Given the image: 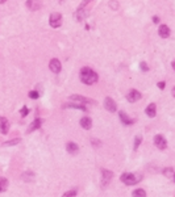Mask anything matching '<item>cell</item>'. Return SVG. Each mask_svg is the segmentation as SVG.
<instances>
[{
  "label": "cell",
  "instance_id": "obj_1",
  "mask_svg": "<svg viewBox=\"0 0 175 197\" xmlns=\"http://www.w3.org/2000/svg\"><path fill=\"white\" fill-rule=\"evenodd\" d=\"M97 79H99L97 78V74L93 71V70H91V68L84 67L80 70V80H82L84 84L92 85L97 82Z\"/></svg>",
  "mask_w": 175,
  "mask_h": 197
},
{
  "label": "cell",
  "instance_id": "obj_2",
  "mask_svg": "<svg viewBox=\"0 0 175 197\" xmlns=\"http://www.w3.org/2000/svg\"><path fill=\"white\" fill-rule=\"evenodd\" d=\"M142 176H141L140 173H129V172H125L121 175V181L124 184H127V185H134V184H137L141 181Z\"/></svg>",
  "mask_w": 175,
  "mask_h": 197
},
{
  "label": "cell",
  "instance_id": "obj_3",
  "mask_svg": "<svg viewBox=\"0 0 175 197\" xmlns=\"http://www.w3.org/2000/svg\"><path fill=\"white\" fill-rule=\"evenodd\" d=\"M49 24H50V26L52 28H59L62 25V16L61 13H57V12H54V13L50 15V17H49Z\"/></svg>",
  "mask_w": 175,
  "mask_h": 197
},
{
  "label": "cell",
  "instance_id": "obj_4",
  "mask_svg": "<svg viewBox=\"0 0 175 197\" xmlns=\"http://www.w3.org/2000/svg\"><path fill=\"white\" fill-rule=\"evenodd\" d=\"M154 145L158 147L159 150H165L167 147V142H166L165 137L161 136V134H158V136L154 137Z\"/></svg>",
  "mask_w": 175,
  "mask_h": 197
},
{
  "label": "cell",
  "instance_id": "obj_5",
  "mask_svg": "<svg viewBox=\"0 0 175 197\" xmlns=\"http://www.w3.org/2000/svg\"><path fill=\"white\" fill-rule=\"evenodd\" d=\"M141 98V92L137 91V89H132L129 91V93L127 95V100L129 102H136Z\"/></svg>",
  "mask_w": 175,
  "mask_h": 197
},
{
  "label": "cell",
  "instance_id": "obj_6",
  "mask_svg": "<svg viewBox=\"0 0 175 197\" xmlns=\"http://www.w3.org/2000/svg\"><path fill=\"white\" fill-rule=\"evenodd\" d=\"M70 100H72V101H78V102H82V104H93V100H91V98H87L84 97V96H80V95H71L70 96Z\"/></svg>",
  "mask_w": 175,
  "mask_h": 197
},
{
  "label": "cell",
  "instance_id": "obj_7",
  "mask_svg": "<svg viewBox=\"0 0 175 197\" xmlns=\"http://www.w3.org/2000/svg\"><path fill=\"white\" fill-rule=\"evenodd\" d=\"M49 68L52 70V72H54V74H59L61 72V68H62V66H61V62L58 61V59H52L50 61V63H49Z\"/></svg>",
  "mask_w": 175,
  "mask_h": 197
},
{
  "label": "cell",
  "instance_id": "obj_8",
  "mask_svg": "<svg viewBox=\"0 0 175 197\" xmlns=\"http://www.w3.org/2000/svg\"><path fill=\"white\" fill-rule=\"evenodd\" d=\"M104 108L107 110H109V112H115L117 109V105L115 102V100H112L111 97H105V100H104Z\"/></svg>",
  "mask_w": 175,
  "mask_h": 197
},
{
  "label": "cell",
  "instance_id": "obj_9",
  "mask_svg": "<svg viewBox=\"0 0 175 197\" xmlns=\"http://www.w3.org/2000/svg\"><path fill=\"white\" fill-rule=\"evenodd\" d=\"M9 130V122L5 117H0V132L3 134H7Z\"/></svg>",
  "mask_w": 175,
  "mask_h": 197
},
{
  "label": "cell",
  "instance_id": "obj_10",
  "mask_svg": "<svg viewBox=\"0 0 175 197\" xmlns=\"http://www.w3.org/2000/svg\"><path fill=\"white\" fill-rule=\"evenodd\" d=\"M27 7L30 11H37L41 8V1H40V0H28Z\"/></svg>",
  "mask_w": 175,
  "mask_h": 197
},
{
  "label": "cell",
  "instance_id": "obj_11",
  "mask_svg": "<svg viewBox=\"0 0 175 197\" xmlns=\"http://www.w3.org/2000/svg\"><path fill=\"white\" fill-rule=\"evenodd\" d=\"M101 175H103V185H107V184L111 181V179L113 177V173L108 170H101Z\"/></svg>",
  "mask_w": 175,
  "mask_h": 197
},
{
  "label": "cell",
  "instance_id": "obj_12",
  "mask_svg": "<svg viewBox=\"0 0 175 197\" xmlns=\"http://www.w3.org/2000/svg\"><path fill=\"white\" fill-rule=\"evenodd\" d=\"M80 126H82L83 129L89 130L91 129V126H92V121H91V118H89V117H83V118H80Z\"/></svg>",
  "mask_w": 175,
  "mask_h": 197
},
{
  "label": "cell",
  "instance_id": "obj_13",
  "mask_svg": "<svg viewBox=\"0 0 175 197\" xmlns=\"http://www.w3.org/2000/svg\"><path fill=\"white\" fill-rule=\"evenodd\" d=\"M119 116H120L121 122H123L125 126H128V125H132V124H134V120L129 118V117H128V114H125V113H124V112H120V113H119Z\"/></svg>",
  "mask_w": 175,
  "mask_h": 197
},
{
  "label": "cell",
  "instance_id": "obj_14",
  "mask_svg": "<svg viewBox=\"0 0 175 197\" xmlns=\"http://www.w3.org/2000/svg\"><path fill=\"white\" fill-rule=\"evenodd\" d=\"M66 149H67V151H69L70 154H72V155H76V154L79 153L78 145H76V143H74V142H69V143H67Z\"/></svg>",
  "mask_w": 175,
  "mask_h": 197
},
{
  "label": "cell",
  "instance_id": "obj_15",
  "mask_svg": "<svg viewBox=\"0 0 175 197\" xmlns=\"http://www.w3.org/2000/svg\"><path fill=\"white\" fill-rule=\"evenodd\" d=\"M158 33H159V36H161L162 38H167L168 36H170V28H168L167 25H161Z\"/></svg>",
  "mask_w": 175,
  "mask_h": 197
},
{
  "label": "cell",
  "instance_id": "obj_16",
  "mask_svg": "<svg viewBox=\"0 0 175 197\" xmlns=\"http://www.w3.org/2000/svg\"><path fill=\"white\" fill-rule=\"evenodd\" d=\"M42 125V120L40 118H36L33 122L30 124V126H29V129H28V133H30V132H34L36 129H38V128H41Z\"/></svg>",
  "mask_w": 175,
  "mask_h": 197
},
{
  "label": "cell",
  "instance_id": "obj_17",
  "mask_svg": "<svg viewBox=\"0 0 175 197\" xmlns=\"http://www.w3.org/2000/svg\"><path fill=\"white\" fill-rule=\"evenodd\" d=\"M146 114L149 116V117H155V113H157V110H155V104H149L148 105V108H146Z\"/></svg>",
  "mask_w": 175,
  "mask_h": 197
},
{
  "label": "cell",
  "instance_id": "obj_18",
  "mask_svg": "<svg viewBox=\"0 0 175 197\" xmlns=\"http://www.w3.org/2000/svg\"><path fill=\"white\" fill-rule=\"evenodd\" d=\"M63 108H74V109H79V110H83V112H86L87 108L83 104H65Z\"/></svg>",
  "mask_w": 175,
  "mask_h": 197
},
{
  "label": "cell",
  "instance_id": "obj_19",
  "mask_svg": "<svg viewBox=\"0 0 175 197\" xmlns=\"http://www.w3.org/2000/svg\"><path fill=\"white\" fill-rule=\"evenodd\" d=\"M7 188H8V180L5 177H0V192L7 190Z\"/></svg>",
  "mask_w": 175,
  "mask_h": 197
},
{
  "label": "cell",
  "instance_id": "obj_20",
  "mask_svg": "<svg viewBox=\"0 0 175 197\" xmlns=\"http://www.w3.org/2000/svg\"><path fill=\"white\" fill-rule=\"evenodd\" d=\"M132 196L133 197H146V192L144 189H136Z\"/></svg>",
  "mask_w": 175,
  "mask_h": 197
},
{
  "label": "cell",
  "instance_id": "obj_21",
  "mask_svg": "<svg viewBox=\"0 0 175 197\" xmlns=\"http://www.w3.org/2000/svg\"><path fill=\"white\" fill-rule=\"evenodd\" d=\"M20 138H15V139H11V141H7V142H4V146H13V145H17L20 143Z\"/></svg>",
  "mask_w": 175,
  "mask_h": 197
},
{
  "label": "cell",
  "instance_id": "obj_22",
  "mask_svg": "<svg viewBox=\"0 0 175 197\" xmlns=\"http://www.w3.org/2000/svg\"><path fill=\"white\" fill-rule=\"evenodd\" d=\"M75 196H76V189H70V190H67L62 197H75Z\"/></svg>",
  "mask_w": 175,
  "mask_h": 197
},
{
  "label": "cell",
  "instance_id": "obj_23",
  "mask_svg": "<svg viewBox=\"0 0 175 197\" xmlns=\"http://www.w3.org/2000/svg\"><path fill=\"white\" fill-rule=\"evenodd\" d=\"M141 141H142L141 136H137V137H136V139H134V150H137V149H138V146H140Z\"/></svg>",
  "mask_w": 175,
  "mask_h": 197
},
{
  "label": "cell",
  "instance_id": "obj_24",
  "mask_svg": "<svg viewBox=\"0 0 175 197\" xmlns=\"http://www.w3.org/2000/svg\"><path fill=\"white\" fill-rule=\"evenodd\" d=\"M29 97L30 98H38L40 97V95H38L37 91H32V92H29Z\"/></svg>",
  "mask_w": 175,
  "mask_h": 197
},
{
  "label": "cell",
  "instance_id": "obj_25",
  "mask_svg": "<svg viewBox=\"0 0 175 197\" xmlns=\"http://www.w3.org/2000/svg\"><path fill=\"white\" fill-rule=\"evenodd\" d=\"M140 67H141V70H142V71H148V70H149V66L146 65V63H145V62H141Z\"/></svg>",
  "mask_w": 175,
  "mask_h": 197
},
{
  "label": "cell",
  "instance_id": "obj_26",
  "mask_svg": "<svg viewBox=\"0 0 175 197\" xmlns=\"http://www.w3.org/2000/svg\"><path fill=\"white\" fill-rule=\"evenodd\" d=\"M28 113H29V110H28L27 106H24V108L21 109V116H23V117H25V116H27Z\"/></svg>",
  "mask_w": 175,
  "mask_h": 197
},
{
  "label": "cell",
  "instance_id": "obj_27",
  "mask_svg": "<svg viewBox=\"0 0 175 197\" xmlns=\"http://www.w3.org/2000/svg\"><path fill=\"white\" fill-rule=\"evenodd\" d=\"M89 1H92V0H84V1H83V3L80 4V5H79V8H80V9H83V8L86 7V5L89 3Z\"/></svg>",
  "mask_w": 175,
  "mask_h": 197
},
{
  "label": "cell",
  "instance_id": "obj_28",
  "mask_svg": "<svg viewBox=\"0 0 175 197\" xmlns=\"http://www.w3.org/2000/svg\"><path fill=\"white\" fill-rule=\"evenodd\" d=\"M158 87H159L161 89H163V88H165V82H159V83H158Z\"/></svg>",
  "mask_w": 175,
  "mask_h": 197
},
{
  "label": "cell",
  "instance_id": "obj_29",
  "mask_svg": "<svg viewBox=\"0 0 175 197\" xmlns=\"http://www.w3.org/2000/svg\"><path fill=\"white\" fill-rule=\"evenodd\" d=\"M153 21H154L155 24H157V22H159V17H157V16H154V17H153Z\"/></svg>",
  "mask_w": 175,
  "mask_h": 197
},
{
  "label": "cell",
  "instance_id": "obj_30",
  "mask_svg": "<svg viewBox=\"0 0 175 197\" xmlns=\"http://www.w3.org/2000/svg\"><path fill=\"white\" fill-rule=\"evenodd\" d=\"M91 142H92V145H96V146H99V145H100V142H99V141H95V139H92V141H91Z\"/></svg>",
  "mask_w": 175,
  "mask_h": 197
},
{
  "label": "cell",
  "instance_id": "obj_31",
  "mask_svg": "<svg viewBox=\"0 0 175 197\" xmlns=\"http://www.w3.org/2000/svg\"><path fill=\"white\" fill-rule=\"evenodd\" d=\"M172 96H174V97H175V87H174V88H172Z\"/></svg>",
  "mask_w": 175,
  "mask_h": 197
},
{
  "label": "cell",
  "instance_id": "obj_32",
  "mask_svg": "<svg viewBox=\"0 0 175 197\" xmlns=\"http://www.w3.org/2000/svg\"><path fill=\"white\" fill-rule=\"evenodd\" d=\"M172 68H174V70H175V61L172 62Z\"/></svg>",
  "mask_w": 175,
  "mask_h": 197
},
{
  "label": "cell",
  "instance_id": "obj_33",
  "mask_svg": "<svg viewBox=\"0 0 175 197\" xmlns=\"http://www.w3.org/2000/svg\"><path fill=\"white\" fill-rule=\"evenodd\" d=\"M4 1H5V0H0V3H4Z\"/></svg>",
  "mask_w": 175,
  "mask_h": 197
}]
</instances>
